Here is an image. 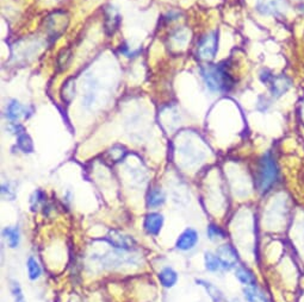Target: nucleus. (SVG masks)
Here are the masks:
<instances>
[{"label":"nucleus","instance_id":"1","mask_svg":"<svg viewBox=\"0 0 304 302\" xmlns=\"http://www.w3.org/2000/svg\"><path fill=\"white\" fill-rule=\"evenodd\" d=\"M204 84L211 92H229L235 86V80L231 77L227 62L218 64H206L200 68Z\"/></svg>","mask_w":304,"mask_h":302},{"label":"nucleus","instance_id":"2","mask_svg":"<svg viewBox=\"0 0 304 302\" xmlns=\"http://www.w3.org/2000/svg\"><path fill=\"white\" fill-rule=\"evenodd\" d=\"M279 180V168L277 161L271 151L261 156L256 169V189L260 194H266L275 186Z\"/></svg>","mask_w":304,"mask_h":302},{"label":"nucleus","instance_id":"3","mask_svg":"<svg viewBox=\"0 0 304 302\" xmlns=\"http://www.w3.org/2000/svg\"><path fill=\"white\" fill-rule=\"evenodd\" d=\"M260 80L263 84L268 86L271 95L273 98H280L283 94L291 88V80L285 75H274L272 71L264 69L260 73Z\"/></svg>","mask_w":304,"mask_h":302},{"label":"nucleus","instance_id":"4","mask_svg":"<svg viewBox=\"0 0 304 302\" xmlns=\"http://www.w3.org/2000/svg\"><path fill=\"white\" fill-rule=\"evenodd\" d=\"M218 48V32L213 31L210 34L204 36L200 38L198 43V56L203 60H213L217 53Z\"/></svg>","mask_w":304,"mask_h":302},{"label":"nucleus","instance_id":"5","mask_svg":"<svg viewBox=\"0 0 304 302\" xmlns=\"http://www.w3.org/2000/svg\"><path fill=\"white\" fill-rule=\"evenodd\" d=\"M216 255L221 261L222 269H224L227 271L234 269L239 262L238 253H236V250L230 244H223V245L218 246V249L216 250Z\"/></svg>","mask_w":304,"mask_h":302},{"label":"nucleus","instance_id":"6","mask_svg":"<svg viewBox=\"0 0 304 302\" xmlns=\"http://www.w3.org/2000/svg\"><path fill=\"white\" fill-rule=\"evenodd\" d=\"M199 242V235L195 229L188 228L179 235L175 246L180 251H190L197 245Z\"/></svg>","mask_w":304,"mask_h":302},{"label":"nucleus","instance_id":"7","mask_svg":"<svg viewBox=\"0 0 304 302\" xmlns=\"http://www.w3.org/2000/svg\"><path fill=\"white\" fill-rule=\"evenodd\" d=\"M165 222L163 215L157 212H150L145 217L143 220V229L147 235L149 236H157L162 229Z\"/></svg>","mask_w":304,"mask_h":302},{"label":"nucleus","instance_id":"8","mask_svg":"<svg viewBox=\"0 0 304 302\" xmlns=\"http://www.w3.org/2000/svg\"><path fill=\"white\" fill-rule=\"evenodd\" d=\"M107 240H109V243L113 247L123 251L131 250L136 244L132 237L127 236L124 235V233H121L118 231H111L109 236H107Z\"/></svg>","mask_w":304,"mask_h":302},{"label":"nucleus","instance_id":"9","mask_svg":"<svg viewBox=\"0 0 304 302\" xmlns=\"http://www.w3.org/2000/svg\"><path fill=\"white\" fill-rule=\"evenodd\" d=\"M121 14L117 9L113 6L109 5L105 9V21H104V27H105V32L109 36L113 35L118 30L121 25Z\"/></svg>","mask_w":304,"mask_h":302},{"label":"nucleus","instance_id":"10","mask_svg":"<svg viewBox=\"0 0 304 302\" xmlns=\"http://www.w3.org/2000/svg\"><path fill=\"white\" fill-rule=\"evenodd\" d=\"M258 12L264 16H279L283 11L282 0H256Z\"/></svg>","mask_w":304,"mask_h":302},{"label":"nucleus","instance_id":"11","mask_svg":"<svg viewBox=\"0 0 304 302\" xmlns=\"http://www.w3.org/2000/svg\"><path fill=\"white\" fill-rule=\"evenodd\" d=\"M31 114L32 111L30 107L21 106L17 100H11L6 106V118L10 121H17L20 117H28V114Z\"/></svg>","mask_w":304,"mask_h":302},{"label":"nucleus","instance_id":"12","mask_svg":"<svg viewBox=\"0 0 304 302\" xmlns=\"http://www.w3.org/2000/svg\"><path fill=\"white\" fill-rule=\"evenodd\" d=\"M157 279H159L160 285L162 286L163 288H172V287H174L175 285H177L178 274L173 268L165 267L162 270L159 272Z\"/></svg>","mask_w":304,"mask_h":302},{"label":"nucleus","instance_id":"13","mask_svg":"<svg viewBox=\"0 0 304 302\" xmlns=\"http://www.w3.org/2000/svg\"><path fill=\"white\" fill-rule=\"evenodd\" d=\"M235 278L238 281L245 287H255L256 278L254 272L247 267H236Z\"/></svg>","mask_w":304,"mask_h":302},{"label":"nucleus","instance_id":"14","mask_svg":"<svg viewBox=\"0 0 304 302\" xmlns=\"http://www.w3.org/2000/svg\"><path fill=\"white\" fill-rule=\"evenodd\" d=\"M3 237L4 239L6 240V244L9 245L11 249H16L19 245L20 242V232L18 228H12V226H9V228H5L3 230Z\"/></svg>","mask_w":304,"mask_h":302},{"label":"nucleus","instance_id":"15","mask_svg":"<svg viewBox=\"0 0 304 302\" xmlns=\"http://www.w3.org/2000/svg\"><path fill=\"white\" fill-rule=\"evenodd\" d=\"M166 201V196L160 188H153L147 195V206L149 208H157L162 206Z\"/></svg>","mask_w":304,"mask_h":302},{"label":"nucleus","instance_id":"16","mask_svg":"<svg viewBox=\"0 0 304 302\" xmlns=\"http://www.w3.org/2000/svg\"><path fill=\"white\" fill-rule=\"evenodd\" d=\"M196 283L206 290L207 295L214 302H221V300L223 299V294H222L221 290L211 282L205 281V280H196Z\"/></svg>","mask_w":304,"mask_h":302},{"label":"nucleus","instance_id":"17","mask_svg":"<svg viewBox=\"0 0 304 302\" xmlns=\"http://www.w3.org/2000/svg\"><path fill=\"white\" fill-rule=\"evenodd\" d=\"M243 296L247 302H268L267 297L258 287H245Z\"/></svg>","mask_w":304,"mask_h":302},{"label":"nucleus","instance_id":"18","mask_svg":"<svg viewBox=\"0 0 304 302\" xmlns=\"http://www.w3.org/2000/svg\"><path fill=\"white\" fill-rule=\"evenodd\" d=\"M204 265H205L206 270L210 272H217L222 269L220 258L217 257L216 254H213L211 251H206L204 254Z\"/></svg>","mask_w":304,"mask_h":302},{"label":"nucleus","instance_id":"19","mask_svg":"<svg viewBox=\"0 0 304 302\" xmlns=\"http://www.w3.org/2000/svg\"><path fill=\"white\" fill-rule=\"evenodd\" d=\"M17 145H18V149L21 150L25 154H30L34 151V144H32L30 136H29L25 131L20 132L19 135H17Z\"/></svg>","mask_w":304,"mask_h":302},{"label":"nucleus","instance_id":"20","mask_svg":"<svg viewBox=\"0 0 304 302\" xmlns=\"http://www.w3.org/2000/svg\"><path fill=\"white\" fill-rule=\"evenodd\" d=\"M27 268H28L29 279H30L31 281H36V280H38L39 278H41L42 269H41V265L38 264V262L36 261V258H34V257L28 258Z\"/></svg>","mask_w":304,"mask_h":302},{"label":"nucleus","instance_id":"21","mask_svg":"<svg viewBox=\"0 0 304 302\" xmlns=\"http://www.w3.org/2000/svg\"><path fill=\"white\" fill-rule=\"evenodd\" d=\"M71 60H72V52H71V49L63 48L59 53V55H57L56 67L59 68L60 71H63L68 66H69Z\"/></svg>","mask_w":304,"mask_h":302},{"label":"nucleus","instance_id":"22","mask_svg":"<svg viewBox=\"0 0 304 302\" xmlns=\"http://www.w3.org/2000/svg\"><path fill=\"white\" fill-rule=\"evenodd\" d=\"M206 235L207 238L213 242H217V240H223L227 237V233L220 226L215 225V224H210L206 229Z\"/></svg>","mask_w":304,"mask_h":302},{"label":"nucleus","instance_id":"23","mask_svg":"<svg viewBox=\"0 0 304 302\" xmlns=\"http://www.w3.org/2000/svg\"><path fill=\"white\" fill-rule=\"evenodd\" d=\"M61 95H62L63 102L69 103L74 96V80L73 79H68L62 86L61 89Z\"/></svg>","mask_w":304,"mask_h":302},{"label":"nucleus","instance_id":"24","mask_svg":"<svg viewBox=\"0 0 304 302\" xmlns=\"http://www.w3.org/2000/svg\"><path fill=\"white\" fill-rule=\"evenodd\" d=\"M10 290H11V295H12L14 302H25L23 290H21V287L17 281H11Z\"/></svg>","mask_w":304,"mask_h":302},{"label":"nucleus","instance_id":"25","mask_svg":"<svg viewBox=\"0 0 304 302\" xmlns=\"http://www.w3.org/2000/svg\"><path fill=\"white\" fill-rule=\"evenodd\" d=\"M45 201V194L42 192V190H36L32 194L30 197V204H31V208L32 211L37 210V208L41 206V205L44 204Z\"/></svg>","mask_w":304,"mask_h":302},{"label":"nucleus","instance_id":"26","mask_svg":"<svg viewBox=\"0 0 304 302\" xmlns=\"http://www.w3.org/2000/svg\"><path fill=\"white\" fill-rule=\"evenodd\" d=\"M189 32L188 30H185V29H177V30L173 31V34H172V39L175 41L179 44H185L186 42L189 41Z\"/></svg>","mask_w":304,"mask_h":302},{"label":"nucleus","instance_id":"27","mask_svg":"<svg viewBox=\"0 0 304 302\" xmlns=\"http://www.w3.org/2000/svg\"><path fill=\"white\" fill-rule=\"evenodd\" d=\"M110 158L113 162H121L127 155V150H125L123 146H113L112 149L109 151Z\"/></svg>","mask_w":304,"mask_h":302},{"label":"nucleus","instance_id":"28","mask_svg":"<svg viewBox=\"0 0 304 302\" xmlns=\"http://www.w3.org/2000/svg\"><path fill=\"white\" fill-rule=\"evenodd\" d=\"M2 194L6 200H13L14 197V190H11L10 185H3L2 186Z\"/></svg>","mask_w":304,"mask_h":302},{"label":"nucleus","instance_id":"29","mask_svg":"<svg viewBox=\"0 0 304 302\" xmlns=\"http://www.w3.org/2000/svg\"><path fill=\"white\" fill-rule=\"evenodd\" d=\"M179 16H180V13L177 12V11H171V12L167 13V20H174V19H178Z\"/></svg>","mask_w":304,"mask_h":302}]
</instances>
